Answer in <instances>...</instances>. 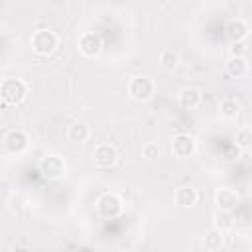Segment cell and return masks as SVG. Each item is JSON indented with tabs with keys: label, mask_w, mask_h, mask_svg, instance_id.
Segmentation results:
<instances>
[{
	"label": "cell",
	"mask_w": 252,
	"mask_h": 252,
	"mask_svg": "<svg viewBox=\"0 0 252 252\" xmlns=\"http://www.w3.org/2000/svg\"><path fill=\"white\" fill-rule=\"evenodd\" d=\"M30 45L37 55L47 57V55L55 53V49L59 47V35L51 28H37L32 32Z\"/></svg>",
	"instance_id": "1"
},
{
	"label": "cell",
	"mask_w": 252,
	"mask_h": 252,
	"mask_svg": "<svg viewBox=\"0 0 252 252\" xmlns=\"http://www.w3.org/2000/svg\"><path fill=\"white\" fill-rule=\"evenodd\" d=\"M0 96H2L4 106H8V104L16 106V104L26 100V96H28V83L24 79H18V77L4 79L2 85H0Z\"/></svg>",
	"instance_id": "2"
},
{
	"label": "cell",
	"mask_w": 252,
	"mask_h": 252,
	"mask_svg": "<svg viewBox=\"0 0 252 252\" xmlns=\"http://www.w3.org/2000/svg\"><path fill=\"white\" fill-rule=\"evenodd\" d=\"M128 94L138 102H148L156 94V83L148 75H136L128 81Z\"/></svg>",
	"instance_id": "3"
},
{
	"label": "cell",
	"mask_w": 252,
	"mask_h": 252,
	"mask_svg": "<svg viewBox=\"0 0 252 252\" xmlns=\"http://www.w3.org/2000/svg\"><path fill=\"white\" fill-rule=\"evenodd\" d=\"M122 211H124V201L120 199V195H116L112 191L102 193L96 199V213L102 219H116L122 215Z\"/></svg>",
	"instance_id": "4"
},
{
	"label": "cell",
	"mask_w": 252,
	"mask_h": 252,
	"mask_svg": "<svg viewBox=\"0 0 252 252\" xmlns=\"http://www.w3.org/2000/svg\"><path fill=\"white\" fill-rule=\"evenodd\" d=\"M67 171V163L61 156L57 154H47L41 158L39 161V173L45 177V179H51V181H57L65 175Z\"/></svg>",
	"instance_id": "5"
},
{
	"label": "cell",
	"mask_w": 252,
	"mask_h": 252,
	"mask_svg": "<svg viewBox=\"0 0 252 252\" xmlns=\"http://www.w3.org/2000/svg\"><path fill=\"white\" fill-rule=\"evenodd\" d=\"M93 161L96 167L100 169H110L116 165L118 161V150L116 146L108 144V142H102V144H96L94 150H93Z\"/></svg>",
	"instance_id": "6"
},
{
	"label": "cell",
	"mask_w": 252,
	"mask_h": 252,
	"mask_svg": "<svg viewBox=\"0 0 252 252\" xmlns=\"http://www.w3.org/2000/svg\"><path fill=\"white\" fill-rule=\"evenodd\" d=\"M30 146V136L22 130V128H12L6 132L4 136V148L8 154H14V156H20L28 150Z\"/></svg>",
	"instance_id": "7"
},
{
	"label": "cell",
	"mask_w": 252,
	"mask_h": 252,
	"mask_svg": "<svg viewBox=\"0 0 252 252\" xmlns=\"http://www.w3.org/2000/svg\"><path fill=\"white\" fill-rule=\"evenodd\" d=\"M197 150V142L191 134H185V132H179L171 138V154L175 158H191Z\"/></svg>",
	"instance_id": "8"
},
{
	"label": "cell",
	"mask_w": 252,
	"mask_h": 252,
	"mask_svg": "<svg viewBox=\"0 0 252 252\" xmlns=\"http://www.w3.org/2000/svg\"><path fill=\"white\" fill-rule=\"evenodd\" d=\"M79 51L85 57H98L102 51V37L94 32H83L79 35Z\"/></svg>",
	"instance_id": "9"
},
{
	"label": "cell",
	"mask_w": 252,
	"mask_h": 252,
	"mask_svg": "<svg viewBox=\"0 0 252 252\" xmlns=\"http://www.w3.org/2000/svg\"><path fill=\"white\" fill-rule=\"evenodd\" d=\"M250 33V26L246 20L242 18H232L224 24V35L230 39V43H240L248 37Z\"/></svg>",
	"instance_id": "10"
},
{
	"label": "cell",
	"mask_w": 252,
	"mask_h": 252,
	"mask_svg": "<svg viewBox=\"0 0 252 252\" xmlns=\"http://www.w3.org/2000/svg\"><path fill=\"white\" fill-rule=\"evenodd\" d=\"M238 203H240V195L234 189H230V187H220L215 193V205L220 211H230L232 213Z\"/></svg>",
	"instance_id": "11"
},
{
	"label": "cell",
	"mask_w": 252,
	"mask_h": 252,
	"mask_svg": "<svg viewBox=\"0 0 252 252\" xmlns=\"http://www.w3.org/2000/svg\"><path fill=\"white\" fill-rule=\"evenodd\" d=\"M173 199H175V203H177L181 209H191V207L197 205V201H199V193H197V189H195L193 185L185 183V185H179V187L175 189Z\"/></svg>",
	"instance_id": "12"
},
{
	"label": "cell",
	"mask_w": 252,
	"mask_h": 252,
	"mask_svg": "<svg viewBox=\"0 0 252 252\" xmlns=\"http://www.w3.org/2000/svg\"><path fill=\"white\" fill-rule=\"evenodd\" d=\"M201 100H203V93L199 87H185L179 91V104L183 108H189V110L197 108L201 104Z\"/></svg>",
	"instance_id": "13"
},
{
	"label": "cell",
	"mask_w": 252,
	"mask_h": 252,
	"mask_svg": "<svg viewBox=\"0 0 252 252\" xmlns=\"http://www.w3.org/2000/svg\"><path fill=\"white\" fill-rule=\"evenodd\" d=\"M224 69L232 79H242L248 73V61L244 57H232L230 55L224 63Z\"/></svg>",
	"instance_id": "14"
},
{
	"label": "cell",
	"mask_w": 252,
	"mask_h": 252,
	"mask_svg": "<svg viewBox=\"0 0 252 252\" xmlns=\"http://www.w3.org/2000/svg\"><path fill=\"white\" fill-rule=\"evenodd\" d=\"M67 138L73 144H83V142H87L91 138V128L85 122H73L67 128Z\"/></svg>",
	"instance_id": "15"
},
{
	"label": "cell",
	"mask_w": 252,
	"mask_h": 252,
	"mask_svg": "<svg viewBox=\"0 0 252 252\" xmlns=\"http://www.w3.org/2000/svg\"><path fill=\"white\" fill-rule=\"evenodd\" d=\"M234 226V215L230 211H220L217 209L213 215V228L220 230V232H228Z\"/></svg>",
	"instance_id": "16"
},
{
	"label": "cell",
	"mask_w": 252,
	"mask_h": 252,
	"mask_svg": "<svg viewBox=\"0 0 252 252\" xmlns=\"http://www.w3.org/2000/svg\"><path fill=\"white\" fill-rule=\"evenodd\" d=\"M203 246H205V250H209V252L220 250V248L224 246V232H220V230H217V228L207 230L205 236H203Z\"/></svg>",
	"instance_id": "17"
},
{
	"label": "cell",
	"mask_w": 252,
	"mask_h": 252,
	"mask_svg": "<svg viewBox=\"0 0 252 252\" xmlns=\"http://www.w3.org/2000/svg\"><path fill=\"white\" fill-rule=\"evenodd\" d=\"M219 110H220V116H224L228 120L238 118V114H240V102L236 98H232V96H226V98L220 100Z\"/></svg>",
	"instance_id": "18"
},
{
	"label": "cell",
	"mask_w": 252,
	"mask_h": 252,
	"mask_svg": "<svg viewBox=\"0 0 252 252\" xmlns=\"http://www.w3.org/2000/svg\"><path fill=\"white\" fill-rule=\"evenodd\" d=\"M159 65L165 69V71H173L177 65H179V53L173 51V49H163L159 53Z\"/></svg>",
	"instance_id": "19"
},
{
	"label": "cell",
	"mask_w": 252,
	"mask_h": 252,
	"mask_svg": "<svg viewBox=\"0 0 252 252\" xmlns=\"http://www.w3.org/2000/svg\"><path fill=\"white\" fill-rule=\"evenodd\" d=\"M234 144L238 148H244V150L252 148V128H248V126L238 128L236 130V136H234Z\"/></svg>",
	"instance_id": "20"
},
{
	"label": "cell",
	"mask_w": 252,
	"mask_h": 252,
	"mask_svg": "<svg viewBox=\"0 0 252 252\" xmlns=\"http://www.w3.org/2000/svg\"><path fill=\"white\" fill-rule=\"evenodd\" d=\"M142 158L152 161V159H158L159 158V146L156 142H146L142 146Z\"/></svg>",
	"instance_id": "21"
},
{
	"label": "cell",
	"mask_w": 252,
	"mask_h": 252,
	"mask_svg": "<svg viewBox=\"0 0 252 252\" xmlns=\"http://www.w3.org/2000/svg\"><path fill=\"white\" fill-rule=\"evenodd\" d=\"M244 51H246L244 41H240V43H230V55H232V57H244Z\"/></svg>",
	"instance_id": "22"
}]
</instances>
